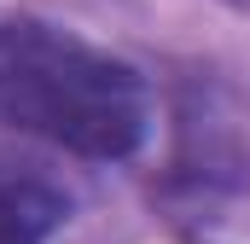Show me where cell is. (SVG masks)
I'll return each mask as SVG.
<instances>
[{
  "label": "cell",
  "mask_w": 250,
  "mask_h": 244,
  "mask_svg": "<svg viewBox=\"0 0 250 244\" xmlns=\"http://www.w3.org/2000/svg\"><path fill=\"white\" fill-rule=\"evenodd\" d=\"M0 122L93 163H123L146 140V81L105 47L41 18L0 12Z\"/></svg>",
  "instance_id": "6da1fadb"
},
{
  "label": "cell",
  "mask_w": 250,
  "mask_h": 244,
  "mask_svg": "<svg viewBox=\"0 0 250 244\" xmlns=\"http://www.w3.org/2000/svg\"><path fill=\"white\" fill-rule=\"evenodd\" d=\"M64 215H70L64 186L47 169L0 151V244H47L64 227Z\"/></svg>",
  "instance_id": "7a4b0ae2"
},
{
  "label": "cell",
  "mask_w": 250,
  "mask_h": 244,
  "mask_svg": "<svg viewBox=\"0 0 250 244\" xmlns=\"http://www.w3.org/2000/svg\"><path fill=\"white\" fill-rule=\"evenodd\" d=\"M233 6H239V12H250V0H233Z\"/></svg>",
  "instance_id": "3957f363"
}]
</instances>
